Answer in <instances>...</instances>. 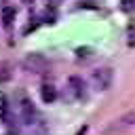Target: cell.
Wrapping results in <instances>:
<instances>
[{"label":"cell","mask_w":135,"mask_h":135,"mask_svg":"<svg viewBox=\"0 0 135 135\" xmlns=\"http://www.w3.org/2000/svg\"><path fill=\"white\" fill-rule=\"evenodd\" d=\"M49 59L44 57V55H40V53H30V55H25V59L21 61V68L27 72V74H44L46 70H49Z\"/></svg>","instance_id":"cell-1"},{"label":"cell","mask_w":135,"mask_h":135,"mask_svg":"<svg viewBox=\"0 0 135 135\" xmlns=\"http://www.w3.org/2000/svg\"><path fill=\"white\" fill-rule=\"evenodd\" d=\"M112 80H114L112 68H97V70L91 74V82H93L95 91H108V89L112 86Z\"/></svg>","instance_id":"cell-2"},{"label":"cell","mask_w":135,"mask_h":135,"mask_svg":"<svg viewBox=\"0 0 135 135\" xmlns=\"http://www.w3.org/2000/svg\"><path fill=\"white\" fill-rule=\"evenodd\" d=\"M19 116H21L23 124H34L36 110H34V103H32V99H27L23 93L19 95Z\"/></svg>","instance_id":"cell-3"},{"label":"cell","mask_w":135,"mask_h":135,"mask_svg":"<svg viewBox=\"0 0 135 135\" xmlns=\"http://www.w3.org/2000/svg\"><path fill=\"white\" fill-rule=\"evenodd\" d=\"M0 101H2V105H0V120L8 127V131L13 133V131H17V127H15V114L11 112V105H8V99L2 95L0 97Z\"/></svg>","instance_id":"cell-4"},{"label":"cell","mask_w":135,"mask_h":135,"mask_svg":"<svg viewBox=\"0 0 135 135\" xmlns=\"http://www.w3.org/2000/svg\"><path fill=\"white\" fill-rule=\"evenodd\" d=\"M131 127H135V110H129L127 114H122L112 127H108V131L114 133V131H124V129H131Z\"/></svg>","instance_id":"cell-5"},{"label":"cell","mask_w":135,"mask_h":135,"mask_svg":"<svg viewBox=\"0 0 135 135\" xmlns=\"http://www.w3.org/2000/svg\"><path fill=\"white\" fill-rule=\"evenodd\" d=\"M68 84H70V89L74 91V95H76V99H86V84H84V80L80 78V76H70L68 78Z\"/></svg>","instance_id":"cell-6"},{"label":"cell","mask_w":135,"mask_h":135,"mask_svg":"<svg viewBox=\"0 0 135 135\" xmlns=\"http://www.w3.org/2000/svg\"><path fill=\"white\" fill-rule=\"evenodd\" d=\"M40 97H42V101H44V103H53V101L57 99V89H55L53 84L44 82V84L40 86Z\"/></svg>","instance_id":"cell-7"},{"label":"cell","mask_w":135,"mask_h":135,"mask_svg":"<svg viewBox=\"0 0 135 135\" xmlns=\"http://www.w3.org/2000/svg\"><path fill=\"white\" fill-rule=\"evenodd\" d=\"M15 15H17L15 6H4V8H2V25H4L6 30L13 25V21H15Z\"/></svg>","instance_id":"cell-8"},{"label":"cell","mask_w":135,"mask_h":135,"mask_svg":"<svg viewBox=\"0 0 135 135\" xmlns=\"http://www.w3.org/2000/svg\"><path fill=\"white\" fill-rule=\"evenodd\" d=\"M11 78H13V68H11V63H6V61H0V84L8 82Z\"/></svg>","instance_id":"cell-9"},{"label":"cell","mask_w":135,"mask_h":135,"mask_svg":"<svg viewBox=\"0 0 135 135\" xmlns=\"http://www.w3.org/2000/svg\"><path fill=\"white\" fill-rule=\"evenodd\" d=\"M76 57H78V61H91L93 59V49L80 46V49H76Z\"/></svg>","instance_id":"cell-10"},{"label":"cell","mask_w":135,"mask_h":135,"mask_svg":"<svg viewBox=\"0 0 135 135\" xmlns=\"http://www.w3.org/2000/svg\"><path fill=\"white\" fill-rule=\"evenodd\" d=\"M120 4H122L120 8H122L124 13H133V11H135V0H120Z\"/></svg>","instance_id":"cell-11"},{"label":"cell","mask_w":135,"mask_h":135,"mask_svg":"<svg viewBox=\"0 0 135 135\" xmlns=\"http://www.w3.org/2000/svg\"><path fill=\"white\" fill-rule=\"evenodd\" d=\"M129 46H135V21L129 25V40H127Z\"/></svg>","instance_id":"cell-12"},{"label":"cell","mask_w":135,"mask_h":135,"mask_svg":"<svg viewBox=\"0 0 135 135\" xmlns=\"http://www.w3.org/2000/svg\"><path fill=\"white\" fill-rule=\"evenodd\" d=\"M61 2H63V0H46V6H49V8H57Z\"/></svg>","instance_id":"cell-13"},{"label":"cell","mask_w":135,"mask_h":135,"mask_svg":"<svg viewBox=\"0 0 135 135\" xmlns=\"http://www.w3.org/2000/svg\"><path fill=\"white\" fill-rule=\"evenodd\" d=\"M21 4H25V6H30V4H34V0H21Z\"/></svg>","instance_id":"cell-14"}]
</instances>
